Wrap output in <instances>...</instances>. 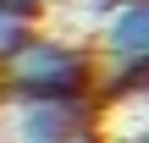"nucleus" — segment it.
Listing matches in <instances>:
<instances>
[{
  "instance_id": "obj_2",
  "label": "nucleus",
  "mask_w": 149,
  "mask_h": 143,
  "mask_svg": "<svg viewBox=\"0 0 149 143\" xmlns=\"http://www.w3.org/2000/svg\"><path fill=\"white\" fill-rule=\"evenodd\" d=\"M105 55L116 66V88L149 83V0H122L105 22Z\"/></svg>"
},
{
  "instance_id": "obj_1",
  "label": "nucleus",
  "mask_w": 149,
  "mask_h": 143,
  "mask_svg": "<svg viewBox=\"0 0 149 143\" xmlns=\"http://www.w3.org/2000/svg\"><path fill=\"white\" fill-rule=\"evenodd\" d=\"M6 88L22 105H83L94 94V61L77 44L61 39H28L11 61H6Z\"/></svg>"
},
{
  "instance_id": "obj_4",
  "label": "nucleus",
  "mask_w": 149,
  "mask_h": 143,
  "mask_svg": "<svg viewBox=\"0 0 149 143\" xmlns=\"http://www.w3.org/2000/svg\"><path fill=\"white\" fill-rule=\"evenodd\" d=\"M33 22H39V6H22V0H0V61H11L28 39H33Z\"/></svg>"
},
{
  "instance_id": "obj_5",
  "label": "nucleus",
  "mask_w": 149,
  "mask_h": 143,
  "mask_svg": "<svg viewBox=\"0 0 149 143\" xmlns=\"http://www.w3.org/2000/svg\"><path fill=\"white\" fill-rule=\"evenodd\" d=\"M22 6H44V0H22Z\"/></svg>"
},
{
  "instance_id": "obj_3",
  "label": "nucleus",
  "mask_w": 149,
  "mask_h": 143,
  "mask_svg": "<svg viewBox=\"0 0 149 143\" xmlns=\"http://www.w3.org/2000/svg\"><path fill=\"white\" fill-rule=\"evenodd\" d=\"M77 105H22V143H77Z\"/></svg>"
}]
</instances>
